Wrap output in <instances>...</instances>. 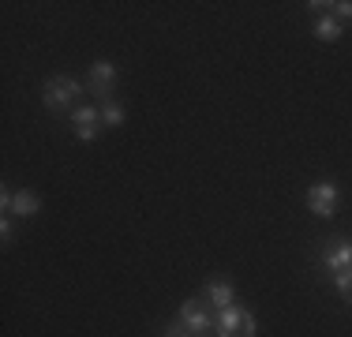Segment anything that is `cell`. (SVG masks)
<instances>
[{"label": "cell", "mask_w": 352, "mask_h": 337, "mask_svg": "<svg viewBox=\"0 0 352 337\" xmlns=\"http://www.w3.org/2000/svg\"><path fill=\"white\" fill-rule=\"evenodd\" d=\"M75 98H82V83L72 79V75H56V79H49L45 90H41V101H45L49 113H64V109H72Z\"/></svg>", "instance_id": "1"}, {"label": "cell", "mask_w": 352, "mask_h": 337, "mask_svg": "<svg viewBox=\"0 0 352 337\" xmlns=\"http://www.w3.org/2000/svg\"><path fill=\"white\" fill-rule=\"evenodd\" d=\"M214 330L217 337H255V315L248 307H240V303H229V307L217 311Z\"/></svg>", "instance_id": "2"}, {"label": "cell", "mask_w": 352, "mask_h": 337, "mask_svg": "<svg viewBox=\"0 0 352 337\" xmlns=\"http://www.w3.org/2000/svg\"><path fill=\"white\" fill-rule=\"evenodd\" d=\"M180 326L188 334H195V337H203L206 330H210L214 318H210V311H206V300H199V296L184 300L180 303Z\"/></svg>", "instance_id": "3"}, {"label": "cell", "mask_w": 352, "mask_h": 337, "mask_svg": "<svg viewBox=\"0 0 352 337\" xmlns=\"http://www.w3.org/2000/svg\"><path fill=\"white\" fill-rule=\"evenodd\" d=\"M307 210H311L315 217H333V210H338V188H333L330 180H318L307 188Z\"/></svg>", "instance_id": "4"}, {"label": "cell", "mask_w": 352, "mask_h": 337, "mask_svg": "<svg viewBox=\"0 0 352 337\" xmlns=\"http://www.w3.org/2000/svg\"><path fill=\"white\" fill-rule=\"evenodd\" d=\"M72 124H75V139H82V142L98 139V131H102V109L75 105L72 109Z\"/></svg>", "instance_id": "5"}, {"label": "cell", "mask_w": 352, "mask_h": 337, "mask_svg": "<svg viewBox=\"0 0 352 337\" xmlns=\"http://www.w3.org/2000/svg\"><path fill=\"white\" fill-rule=\"evenodd\" d=\"M352 266V240H330L322 248V270L326 274H345V270Z\"/></svg>", "instance_id": "6"}, {"label": "cell", "mask_w": 352, "mask_h": 337, "mask_svg": "<svg viewBox=\"0 0 352 337\" xmlns=\"http://www.w3.org/2000/svg\"><path fill=\"white\" fill-rule=\"evenodd\" d=\"M113 87H116V64H109V61H98L94 67H90L87 90H90L94 98L109 101V94H113Z\"/></svg>", "instance_id": "7"}, {"label": "cell", "mask_w": 352, "mask_h": 337, "mask_svg": "<svg viewBox=\"0 0 352 337\" xmlns=\"http://www.w3.org/2000/svg\"><path fill=\"white\" fill-rule=\"evenodd\" d=\"M0 206H4V214H12V217H34L38 210H41V202H38V195L34 191H4V199H0Z\"/></svg>", "instance_id": "8"}, {"label": "cell", "mask_w": 352, "mask_h": 337, "mask_svg": "<svg viewBox=\"0 0 352 337\" xmlns=\"http://www.w3.org/2000/svg\"><path fill=\"white\" fill-rule=\"evenodd\" d=\"M229 303H236V289H232L229 281H214L210 289H206V307H229Z\"/></svg>", "instance_id": "9"}, {"label": "cell", "mask_w": 352, "mask_h": 337, "mask_svg": "<svg viewBox=\"0 0 352 337\" xmlns=\"http://www.w3.org/2000/svg\"><path fill=\"white\" fill-rule=\"evenodd\" d=\"M315 38L318 41H338L341 38V19H338V15H318V19H315Z\"/></svg>", "instance_id": "10"}, {"label": "cell", "mask_w": 352, "mask_h": 337, "mask_svg": "<svg viewBox=\"0 0 352 337\" xmlns=\"http://www.w3.org/2000/svg\"><path fill=\"white\" fill-rule=\"evenodd\" d=\"M102 124H109V128H120V124H124V109L116 105L113 98H109L105 105H102Z\"/></svg>", "instance_id": "11"}, {"label": "cell", "mask_w": 352, "mask_h": 337, "mask_svg": "<svg viewBox=\"0 0 352 337\" xmlns=\"http://www.w3.org/2000/svg\"><path fill=\"white\" fill-rule=\"evenodd\" d=\"M333 285H338L341 300H345V303H352V266L345 270V274H338V277H333Z\"/></svg>", "instance_id": "12"}, {"label": "cell", "mask_w": 352, "mask_h": 337, "mask_svg": "<svg viewBox=\"0 0 352 337\" xmlns=\"http://www.w3.org/2000/svg\"><path fill=\"white\" fill-rule=\"evenodd\" d=\"M0 240L12 243V214H4V221H0Z\"/></svg>", "instance_id": "13"}, {"label": "cell", "mask_w": 352, "mask_h": 337, "mask_svg": "<svg viewBox=\"0 0 352 337\" xmlns=\"http://www.w3.org/2000/svg\"><path fill=\"white\" fill-rule=\"evenodd\" d=\"M330 8H338L341 19H352V0H341V4H330Z\"/></svg>", "instance_id": "14"}, {"label": "cell", "mask_w": 352, "mask_h": 337, "mask_svg": "<svg viewBox=\"0 0 352 337\" xmlns=\"http://www.w3.org/2000/svg\"><path fill=\"white\" fill-rule=\"evenodd\" d=\"M165 337H188V330H184V326H180V323H176V326H173V330H169V334H165Z\"/></svg>", "instance_id": "15"}]
</instances>
